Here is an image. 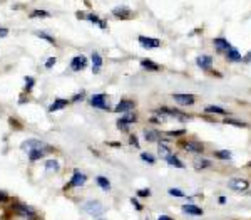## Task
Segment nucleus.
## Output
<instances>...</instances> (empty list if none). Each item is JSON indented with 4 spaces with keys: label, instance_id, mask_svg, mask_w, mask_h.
<instances>
[{
    "label": "nucleus",
    "instance_id": "58836bf2",
    "mask_svg": "<svg viewBox=\"0 0 251 220\" xmlns=\"http://www.w3.org/2000/svg\"><path fill=\"white\" fill-rule=\"evenodd\" d=\"M54 64H55V58H49V60L45 62V69H51Z\"/></svg>",
    "mask_w": 251,
    "mask_h": 220
},
{
    "label": "nucleus",
    "instance_id": "a19ab883",
    "mask_svg": "<svg viewBox=\"0 0 251 220\" xmlns=\"http://www.w3.org/2000/svg\"><path fill=\"white\" fill-rule=\"evenodd\" d=\"M167 135H169V136H181V135H184V130H179V131H169Z\"/></svg>",
    "mask_w": 251,
    "mask_h": 220
},
{
    "label": "nucleus",
    "instance_id": "49530a36",
    "mask_svg": "<svg viewBox=\"0 0 251 220\" xmlns=\"http://www.w3.org/2000/svg\"><path fill=\"white\" fill-rule=\"evenodd\" d=\"M248 166H250V168H251V161H250V163H248Z\"/></svg>",
    "mask_w": 251,
    "mask_h": 220
},
{
    "label": "nucleus",
    "instance_id": "dca6fc26",
    "mask_svg": "<svg viewBox=\"0 0 251 220\" xmlns=\"http://www.w3.org/2000/svg\"><path fill=\"white\" fill-rule=\"evenodd\" d=\"M182 212L188 215H203V208L196 205H184L182 207Z\"/></svg>",
    "mask_w": 251,
    "mask_h": 220
},
{
    "label": "nucleus",
    "instance_id": "79ce46f5",
    "mask_svg": "<svg viewBox=\"0 0 251 220\" xmlns=\"http://www.w3.org/2000/svg\"><path fill=\"white\" fill-rule=\"evenodd\" d=\"M131 145H134L136 148H139V141H138V138H136V136H131Z\"/></svg>",
    "mask_w": 251,
    "mask_h": 220
},
{
    "label": "nucleus",
    "instance_id": "4c0bfd02",
    "mask_svg": "<svg viewBox=\"0 0 251 220\" xmlns=\"http://www.w3.org/2000/svg\"><path fill=\"white\" fill-rule=\"evenodd\" d=\"M3 202H9V195H7L5 192L0 190V203H3Z\"/></svg>",
    "mask_w": 251,
    "mask_h": 220
},
{
    "label": "nucleus",
    "instance_id": "f257e3e1",
    "mask_svg": "<svg viewBox=\"0 0 251 220\" xmlns=\"http://www.w3.org/2000/svg\"><path fill=\"white\" fill-rule=\"evenodd\" d=\"M12 212L22 220H40L36 208L30 205H25V203H14Z\"/></svg>",
    "mask_w": 251,
    "mask_h": 220
},
{
    "label": "nucleus",
    "instance_id": "a878e982",
    "mask_svg": "<svg viewBox=\"0 0 251 220\" xmlns=\"http://www.w3.org/2000/svg\"><path fill=\"white\" fill-rule=\"evenodd\" d=\"M45 170H47V172H54V173H57V172H59V161H55V160L45 161Z\"/></svg>",
    "mask_w": 251,
    "mask_h": 220
},
{
    "label": "nucleus",
    "instance_id": "f8f14e48",
    "mask_svg": "<svg viewBox=\"0 0 251 220\" xmlns=\"http://www.w3.org/2000/svg\"><path fill=\"white\" fill-rule=\"evenodd\" d=\"M139 42L146 49H156V47H159V44H161L158 39H151V37H144V36L139 37Z\"/></svg>",
    "mask_w": 251,
    "mask_h": 220
},
{
    "label": "nucleus",
    "instance_id": "2f4dec72",
    "mask_svg": "<svg viewBox=\"0 0 251 220\" xmlns=\"http://www.w3.org/2000/svg\"><path fill=\"white\" fill-rule=\"evenodd\" d=\"M34 84H36V79H34V78H25V89L30 91L34 88Z\"/></svg>",
    "mask_w": 251,
    "mask_h": 220
},
{
    "label": "nucleus",
    "instance_id": "72a5a7b5",
    "mask_svg": "<svg viewBox=\"0 0 251 220\" xmlns=\"http://www.w3.org/2000/svg\"><path fill=\"white\" fill-rule=\"evenodd\" d=\"M37 36L42 37V39H45V40H49V42H51V44H55V39H54V37L47 36V34H44V32H37Z\"/></svg>",
    "mask_w": 251,
    "mask_h": 220
},
{
    "label": "nucleus",
    "instance_id": "f704fd0d",
    "mask_svg": "<svg viewBox=\"0 0 251 220\" xmlns=\"http://www.w3.org/2000/svg\"><path fill=\"white\" fill-rule=\"evenodd\" d=\"M169 195H173V197H184V193H182L181 190H178V188H169Z\"/></svg>",
    "mask_w": 251,
    "mask_h": 220
},
{
    "label": "nucleus",
    "instance_id": "39448f33",
    "mask_svg": "<svg viewBox=\"0 0 251 220\" xmlns=\"http://www.w3.org/2000/svg\"><path fill=\"white\" fill-rule=\"evenodd\" d=\"M136 121H138V115H136V113H126V115L117 121V128L126 131L129 128V124L136 123Z\"/></svg>",
    "mask_w": 251,
    "mask_h": 220
},
{
    "label": "nucleus",
    "instance_id": "a211bd4d",
    "mask_svg": "<svg viewBox=\"0 0 251 220\" xmlns=\"http://www.w3.org/2000/svg\"><path fill=\"white\" fill-rule=\"evenodd\" d=\"M101 66H102V58L97 54V52H94V54H92V71H94V74H97L99 71H101Z\"/></svg>",
    "mask_w": 251,
    "mask_h": 220
},
{
    "label": "nucleus",
    "instance_id": "6ab92c4d",
    "mask_svg": "<svg viewBox=\"0 0 251 220\" xmlns=\"http://www.w3.org/2000/svg\"><path fill=\"white\" fill-rule=\"evenodd\" d=\"M144 136H146V140H147V141H151V143L158 141V140L161 138L159 131H156V130H144Z\"/></svg>",
    "mask_w": 251,
    "mask_h": 220
},
{
    "label": "nucleus",
    "instance_id": "7c9ffc66",
    "mask_svg": "<svg viewBox=\"0 0 251 220\" xmlns=\"http://www.w3.org/2000/svg\"><path fill=\"white\" fill-rule=\"evenodd\" d=\"M30 17H49V12H45V10H34L30 14Z\"/></svg>",
    "mask_w": 251,
    "mask_h": 220
},
{
    "label": "nucleus",
    "instance_id": "ea45409f",
    "mask_svg": "<svg viewBox=\"0 0 251 220\" xmlns=\"http://www.w3.org/2000/svg\"><path fill=\"white\" fill-rule=\"evenodd\" d=\"M131 203H132V205L136 207V210H143V205H141V203H139V202H138V200H136V199H131Z\"/></svg>",
    "mask_w": 251,
    "mask_h": 220
},
{
    "label": "nucleus",
    "instance_id": "20e7f679",
    "mask_svg": "<svg viewBox=\"0 0 251 220\" xmlns=\"http://www.w3.org/2000/svg\"><path fill=\"white\" fill-rule=\"evenodd\" d=\"M22 150H27V151H32V150H49V145L40 140H27L20 145Z\"/></svg>",
    "mask_w": 251,
    "mask_h": 220
},
{
    "label": "nucleus",
    "instance_id": "473e14b6",
    "mask_svg": "<svg viewBox=\"0 0 251 220\" xmlns=\"http://www.w3.org/2000/svg\"><path fill=\"white\" fill-rule=\"evenodd\" d=\"M141 158H143L144 161H147V163H151V165H153V163L156 161V158L154 157H151L149 153H141Z\"/></svg>",
    "mask_w": 251,
    "mask_h": 220
},
{
    "label": "nucleus",
    "instance_id": "0eeeda50",
    "mask_svg": "<svg viewBox=\"0 0 251 220\" xmlns=\"http://www.w3.org/2000/svg\"><path fill=\"white\" fill-rule=\"evenodd\" d=\"M228 187H230L231 190L245 192V190H248L250 183H248V180H245V178H233V180H230V183H228Z\"/></svg>",
    "mask_w": 251,
    "mask_h": 220
},
{
    "label": "nucleus",
    "instance_id": "9b49d317",
    "mask_svg": "<svg viewBox=\"0 0 251 220\" xmlns=\"http://www.w3.org/2000/svg\"><path fill=\"white\" fill-rule=\"evenodd\" d=\"M182 148H184L188 153H203L204 150L203 143L199 141H184L182 143Z\"/></svg>",
    "mask_w": 251,
    "mask_h": 220
},
{
    "label": "nucleus",
    "instance_id": "aec40b11",
    "mask_svg": "<svg viewBox=\"0 0 251 220\" xmlns=\"http://www.w3.org/2000/svg\"><path fill=\"white\" fill-rule=\"evenodd\" d=\"M226 56H228V59H230L231 62H238V60H241V56H239V52L233 47V45H231V47L226 51Z\"/></svg>",
    "mask_w": 251,
    "mask_h": 220
},
{
    "label": "nucleus",
    "instance_id": "5701e85b",
    "mask_svg": "<svg viewBox=\"0 0 251 220\" xmlns=\"http://www.w3.org/2000/svg\"><path fill=\"white\" fill-rule=\"evenodd\" d=\"M96 181H97V185H99V187H101L104 192L111 190V181H109L106 177H97V178H96Z\"/></svg>",
    "mask_w": 251,
    "mask_h": 220
},
{
    "label": "nucleus",
    "instance_id": "ddd939ff",
    "mask_svg": "<svg viewBox=\"0 0 251 220\" xmlns=\"http://www.w3.org/2000/svg\"><path fill=\"white\" fill-rule=\"evenodd\" d=\"M112 14L116 15L117 19H129L132 15V10L127 9V7L121 5V7H116V9H112Z\"/></svg>",
    "mask_w": 251,
    "mask_h": 220
},
{
    "label": "nucleus",
    "instance_id": "c756f323",
    "mask_svg": "<svg viewBox=\"0 0 251 220\" xmlns=\"http://www.w3.org/2000/svg\"><path fill=\"white\" fill-rule=\"evenodd\" d=\"M215 157L219 158V160H230V158H231V153H230L228 150H221V151H216Z\"/></svg>",
    "mask_w": 251,
    "mask_h": 220
},
{
    "label": "nucleus",
    "instance_id": "412c9836",
    "mask_svg": "<svg viewBox=\"0 0 251 220\" xmlns=\"http://www.w3.org/2000/svg\"><path fill=\"white\" fill-rule=\"evenodd\" d=\"M45 157V150H32L29 151V160L30 161H37L40 160V158Z\"/></svg>",
    "mask_w": 251,
    "mask_h": 220
},
{
    "label": "nucleus",
    "instance_id": "9d476101",
    "mask_svg": "<svg viewBox=\"0 0 251 220\" xmlns=\"http://www.w3.org/2000/svg\"><path fill=\"white\" fill-rule=\"evenodd\" d=\"M86 67H87V59L84 58V56H75V58L71 60V69L75 71V73L86 69Z\"/></svg>",
    "mask_w": 251,
    "mask_h": 220
},
{
    "label": "nucleus",
    "instance_id": "f03ea898",
    "mask_svg": "<svg viewBox=\"0 0 251 220\" xmlns=\"http://www.w3.org/2000/svg\"><path fill=\"white\" fill-rule=\"evenodd\" d=\"M81 207L87 215H90V217H99V215H102L106 210V207L102 205L99 200H86Z\"/></svg>",
    "mask_w": 251,
    "mask_h": 220
},
{
    "label": "nucleus",
    "instance_id": "2eb2a0df",
    "mask_svg": "<svg viewBox=\"0 0 251 220\" xmlns=\"http://www.w3.org/2000/svg\"><path fill=\"white\" fill-rule=\"evenodd\" d=\"M215 47L218 52H226L228 49L231 47V44L228 42L226 39H223V37H219V39H215Z\"/></svg>",
    "mask_w": 251,
    "mask_h": 220
},
{
    "label": "nucleus",
    "instance_id": "de8ad7c7",
    "mask_svg": "<svg viewBox=\"0 0 251 220\" xmlns=\"http://www.w3.org/2000/svg\"><path fill=\"white\" fill-rule=\"evenodd\" d=\"M99 220H106V219H99Z\"/></svg>",
    "mask_w": 251,
    "mask_h": 220
},
{
    "label": "nucleus",
    "instance_id": "393cba45",
    "mask_svg": "<svg viewBox=\"0 0 251 220\" xmlns=\"http://www.w3.org/2000/svg\"><path fill=\"white\" fill-rule=\"evenodd\" d=\"M195 166H196V170H204V168H209V166H211V161L204 160V158H196Z\"/></svg>",
    "mask_w": 251,
    "mask_h": 220
},
{
    "label": "nucleus",
    "instance_id": "6e6552de",
    "mask_svg": "<svg viewBox=\"0 0 251 220\" xmlns=\"http://www.w3.org/2000/svg\"><path fill=\"white\" fill-rule=\"evenodd\" d=\"M173 100L181 106H191L195 104L196 96L195 94H173Z\"/></svg>",
    "mask_w": 251,
    "mask_h": 220
},
{
    "label": "nucleus",
    "instance_id": "c9c22d12",
    "mask_svg": "<svg viewBox=\"0 0 251 220\" xmlns=\"http://www.w3.org/2000/svg\"><path fill=\"white\" fill-rule=\"evenodd\" d=\"M226 124H234V126H239V128L246 126V123H239V121H233V120H226Z\"/></svg>",
    "mask_w": 251,
    "mask_h": 220
},
{
    "label": "nucleus",
    "instance_id": "4be33fe9",
    "mask_svg": "<svg viewBox=\"0 0 251 220\" xmlns=\"http://www.w3.org/2000/svg\"><path fill=\"white\" fill-rule=\"evenodd\" d=\"M166 161L169 163L171 166H176V168H184V163H182L178 157H174V155H169V157H166Z\"/></svg>",
    "mask_w": 251,
    "mask_h": 220
},
{
    "label": "nucleus",
    "instance_id": "1a4fd4ad",
    "mask_svg": "<svg viewBox=\"0 0 251 220\" xmlns=\"http://www.w3.org/2000/svg\"><path fill=\"white\" fill-rule=\"evenodd\" d=\"M136 108V103L131 100H124L114 108V113H119V115H126V113H131Z\"/></svg>",
    "mask_w": 251,
    "mask_h": 220
},
{
    "label": "nucleus",
    "instance_id": "423d86ee",
    "mask_svg": "<svg viewBox=\"0 0 251 220\" xmlns=\"http://www.w3.org/2000/svg\"><path fill=\"white\" fill-rule=\"evenodd\" d=\"M86 180H87V177L84 175V173H81L79 170H74V175H72V180L69 181V183L66 185V190L67 188H72V187H82L84 183H86Z\"/></svg>",
    "mask_w": 251,
    "mask_h": 220
},
{
    "label": "nucleus",
    "instance_id": "c85d7f7f",
    "mask_svg": "<svg viewBox=\"0 0 251 220\" xmlns=\"http://www.w3.org/2000/svg\"><path fill=\"white\" fill-rule=\"evenodd\" d=\"M158 151H159V155L161 157H169V153H171V150H169V146H166L164 143H159V146H158Z\"/></svg>",
    "mask_w": 251,
    "mask_h": 220
},
{
    "label": "nucleus",
    "instance_id": "7ed1b4c3",
    "mask_svg": "<svg viewBox=\"0 0 251 220\" xmlns=\"http://www.w3.org/2000/svg\"><path fill=\"white\" fill-rule=\"evenodd\" d=\"M90 106L92 108H97V109H104V111H108L109 108H111V103H109L108 96L106 94H94L92 98H90Z\"/></svg>",
    "mask_w": 251,
    "mask_h": 220
},
{
    "label": "nucleus",
    "instance_id": "37998d69",
    "mask_svg": "<svg viewBox=\"0 0 251 220\" xmlns=\"http://www.w3.org/2000/svg\"><path fill=\"white\" fill-rule=\"evenodd\" d=\"M84 96H86V94H84V91H82V93L81 94H75V96L74 98H72V101H81L82 100V98Z\"/></svg>",
    "mask_w": 251,
    "mask_h": 220
},
{
    "label": "nucleus",
    "instance_id": "cd10ccee",
    "mask_svg": "<svg viewBox=\"0 0 251 220\" xmlns=\"http://www.w3.org/2000/svg\"><path fill=\"white\" fill-rule=\"evenodd\" d=\"M206 113H211V115H226V111L223 108H219V106H208Z\"/></svg>",
    "mask_w": 251,
    "mask_h": 220
},
{
    "label": "nucleus",
    "instance_id": "b1692460",
    "mask_svg": "<svg viewBox=\"0 0 251 220\" xmlns=\"http://www.w3.org/2000/svg\"><path fill=\"white\" fill-rule=\"evenodd\" d=\"M79 15V17H87V20H90V22H94V24H97L99 25V27H102V29H106V24H104V22H102L101 20V19H99L97 17V15H84V14H77Z\"/></svg>",
    "mask_w": 251,
    "mask_h": 220
},
{
    "label": "nucleus",
    "instance_id": "bb28decb",
    "mask_svg": "<svg viewBox=\"0 0 251 220\" xmlns=\"http://www.w3.org/2000/svg\"><path fill=\"white\" fill-rule=\"evenodd\" d=\"M141 66L144 67V69H149V71H159V66L154 62H151V60H141Z\"/></svg>",
    "mask_w": 251,
    "mask_h": 220
},
{
    "label": "nucleus",
    "instance_id": "c03bdc74",
    "mask_svg": "<svg viewBox=\"0 0 251 220\" xmlns=\"http://www.w3.org/2000/svg\"><path fill=\"white\" fill-rule=\"evenodd\" d=\"M7 34H9V30H7V29H0V37H5L7 36Z\"/></svg>",
    "mask_w": 251,
    "mask_h": 220
},
{
    "label": "nucleus",
    "instance_id": "f3484780",
    "mask_svg": "<svg viewBox=\"0 0 251 220\" xmlns=\"http://www.w3.org/2000/svg\"><path fill=\"white\" fill-rule=\"evenodd\" d=\"M67 103H69L67 100H55L54 103L51 104L49 111H51V113H55V111H59V109H64V108L67 106Z\"/></svg>",
    "mask_w": 251,
    "mask_h": 220
},
{
    "label": "nucleus",
    "instance_id": "4468645a",
    "mask_svg": "<svg viewBox=\"0 0 251 220\" xmlns=\"http://www.w3.org/2000/svg\"><path fill=\"white\" fill-rule=\"evenodd\" d=\"M197 66L201 67V69H211V66H213V58L211 56H201V58H197Z\"/></svg>",
    "mask_w": 251,
    "mask_h": 220
},
{
    "label": "nucleus",
    "instance_id": "a18cd8bd",
    "mask_svg": "<svg viewBox=\"0 0 251 220\" xmlns=\"http://www.w3.org/2000/svg\"><path fill=\"white\" fill-rule=\"evenodd\" d=\"M158 220H173L169 217V215H159V219Z\"/></svg>",
    "mask_w": 251,
    "mask_h": 220
},
{
    "label": "nucleus",
    "instance_id": "e433bc0d",
    "mask_svg": "<svg viewBox=\"0 0 251 220\" xmlns=\"http://www.w3.org/2000/svg\"><path fill=\"white\" fill-rule=\"evenodd\" d=\"M139 197H151V190L149 188H143V190H138Z\"/></svg>",
    "mask_w": 251,
    "mask_h": 220
}]
</instances>
